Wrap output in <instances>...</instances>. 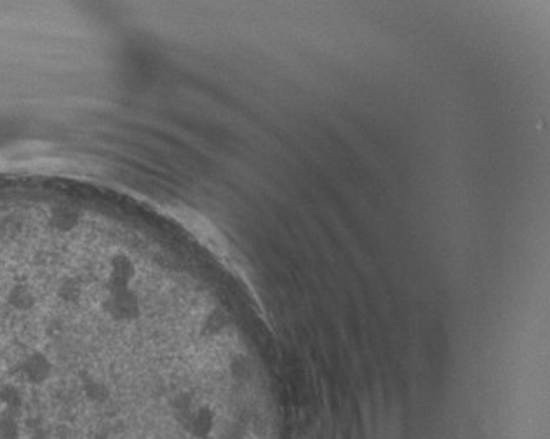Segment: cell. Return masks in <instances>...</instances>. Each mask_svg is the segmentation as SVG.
<instances>
[{
	"label": "cell",
	"instance_id": "1",
	"mask_svg": "<svg viewBox=\"0 0 550 439\" xmlns=\"http://www.w3.org/2000/svg\"><path fill=\"white\" fill-rule=\"evenodd\" d=\"M82 394L92 404H103L110 399V389L98 378L88 377L82 382Z\"/></svg>",
	"mask_w": 550,
	"mask_h": 439
},
{
	"label": "cell",
	"instance_id": "2",
	"mask_svg": "<svg viewBox=\"0 0 550 439\" xmlns=\"http://www.w3.org/2000/svg\"><path fill=\"white\" fill-rule=\"evenodd\" d=\"M188 431L194 438L204 439L213 431V413L210 410H197L188 420Z\"/></svg>",
	"mask_w": 550,
	"mask_h": 439
},
{
	"label": "cell",
	"instance_id": "3",
	"mask_svg": "<svg viewBox=\"0 0 550 439\" xmlns=\"http://www.w3.org/2000/svg\"><path fill=\"white\" fill-rule=\"evenodd\" d=\"M21 427L16 418V413L2 411L0 413V439H19Z\"/></svg>",
	"mask_w": 550,
	"mask_h": 439
}]
</instances>
